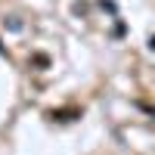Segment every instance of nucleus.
Returning a JSON list of instances; mask_svg holds the SVG:
<instances>
[{
    "label": "nucleus",
    "mask_w": 155,
    "mask_h": 155,
    "mask_svg": "<svg viewBox=\"0 0 155 155\" xmlns=\"http://www.w3.org/2000/svg\"><path fill=\"white\" fill-rule=\"evenodd\" d=\"M149 47H152V50H155V37H152V41H149Z\"/></svg>",
    "instance_id": "f257e3e1"
}]
</instances>
